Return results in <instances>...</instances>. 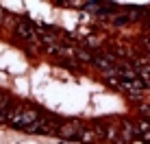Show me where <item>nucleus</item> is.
Instances as JSON below:
<instances>
[{
    "mask_svg": "<svg viewBox=\"0 0 150 144\" xmlns=\"http://www.w3.org/2000/svg\"><path fill=\"white\" fill-rule=\"evenodd\" d=\"M39 118H41V114L37 109H33V107H20V109L15 111L13 116H9L4 122H7L9 127H13V129L28 131L30 133V129L35 127V122H37Z\"/></svg>",
    "mask_w": 150,
    "mask_h": 144,
    "instance_id": "f257e3e1",
    "label": "nucleus"
},
{
    "mask_svg": "<svg viewBox=\"0 0 150 144\" xmlns=\"http://www.w3.org/2000/svg\"><path fill=\"white\" fill-rule=\"evenodd\" d=\"M13 35L18 42L24 46H37V35H35V24H30L28 20H15L13 24Z\"/></svg>",
    "mask_w": 150,
    "mask_h": 144,
    "instance_id": "f03ea898",
    "label": "nucleus"
},
{
    "mask_svg": "<svg viewBox=\"0 0 150 144\" xmlns=\"http://www.w3.org/2000/svg\"><path fill=\"white\" fill-rule=\"evenodd\" d=\"M81 129H83L81 122H76V120H63V122H59V127H57V133H54V135L65 138V140H76Z\"/></svg>",
    "mask_w": 150,
    "mask_h": 144,
    "instance_id": "7ed1b4c3",
    "label": "nucleus"
},
{
    "mask_svg": "<svg viewBox=\"0 0 150 144\" xmlns=\"http://www.w3.org/2000/svg\"><path fill=\"white\" fill-rule=\"evenodd\" d=\"M89 63H94L100 72H105V74H109V72L117 66V61L111 57V55H107V53H96V55H91V61Z\"/></svg>",
    "mask_w": 150,
    "mask_h": 144,
    "instance_id": "20e7f679",
    "label": "nucleus"
},
{
    "mask_svg": "<svg viewBox=\"0 0 150 144\" xmlns=\"http://www.w3.org/2000/svg\"><path fill=\"white\" fill-rule=\"evenodd\" d=\"M83 9H87L89 13H96V15H113L115 11V4H109V2H83Z\"/></svg>",
    "mask_w": 150,
    "mask_h": 144,
    "instance_id": "39448f33",
    "label": "nucleus"
},
{
    "mask_svg": "<svg viewBox=\"0 0 150 144\" xmlns=\"http://www.w3.org/2000/svg\"><path fill=\"white\" fill-rule=\"evenodd\" d=\"M79 142H85V144H89V142H96L98 140V135H96V131L94 129H81L79 131V138H76Z\"/></svg>",
    "mask_w": 150,
    "mask_h": 144,
    "instance_id": "423d86ee",
    "label": "nucleus"
},
{
    "mask_svg": "<svg viewBox=\"0 0 150 144\" xmlns=\"http://www.w3.org/2000/svg\"><path fill=\"white\" fill-rule=\"evenodd\" d=\"M131 22V20H128V15L124 13V15H117V18H113V24H115V26H122V24H128Z\"/></svg>",
    "mask_w": 150,
    "mask_h": 144,
    "instance_id": "0eeeda50",
    "label": "nucleus"
},
{
    "mask_svg": "<svg viewBox=\"0 0 150 144\" xmlns=\"http://www.w3.org/2000/svg\"><path fill=\"white\" fill-rule=\"evenodd\" d=\"M144 46H146V48L150 50V35H148V37H146V39H144Z\"/></svg>",
    "mask_w": 150,
    "mask_h": 144,
    "instance_id": "6e6552de",
    "label": "nucleus"
}]
</instances>
